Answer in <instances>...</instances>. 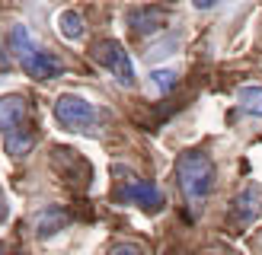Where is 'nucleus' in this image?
I'll list each match as a JSON object with an SVG mask.
<instances>
[{"label": "nucleus", "instance_id": "nucleus-5", "mask_svg": "<svg viewBox=\"0 0 262 255\" xmlns=\"http://www.w3.org/2000/svg\"><path fill=\"white\" fill-rule=\"evenodd\" d=\"M96 61H99L122 86H135V80H138V76H135V64H131V55L125 51L122 42H115V38L99 42V45H96Z\"/></svg>", "mask_w": 262, "mask_h": 255}, {"label": "nucleus", "instance_id": "nucleus-12", "mask_svg": "<svg viewBox=\"0 0 262 255\" xmlns=\"http://www.w3.org/2000/svg\"><path fill=\"white\" fill-rule=\"evenodd\" d=\"M150 83H154L157 93H169V89L176 86V73L173 70H154L150 73Z\"/></svg>", "mask_w": 262, "mask_h": 255}, {"label": "nucleus", "instance_id": "nucleus-1", "mask_svg": "<svg viewBox=\"0 0 262 255\" xmlns=\"http://www.w3.org/2000/svg\"><path fill=\"white\" fill-rule=\"evenodd\" d=\"M0 134H4V147H7L10 157H23L35 144L32 109L19 93L0 96Z\"/></svg>", "mask_w": 262, "mask_h": 255}, {"label": "nucleus", "instance_id": "nucleus-16", "mask_svg": "<svg viewBox=\"0 0 262 255\" xmlns=\"http://www.w3.org/2000/svg\"><path fill=\"white\" fill-rule=\"evenodd\" d=\"M4 70H7V58H4V51H0V76H4Z\"/></svg>", "mask_w": 262, "mask_h": 255}, {"label": "nucleus", "instance_id": "nucleus-6", "mask_svg": "<svg viewBox=\"0 0 262 255\" xmlns=\"http://www.w3.org/2000/svg\"><path fill=\"white\" fill-rule=\"evenodd\" d=\"M119 201L135 204V208L147 211V214H160V211H163V204H166L163 191L157 188L154 182H144V178H135V175L122 182V188H119Z\"/></svg>", "mask_w": 262, "mask_h": 255}, {"label": "nucleus", "instance_id": "nucleus-13", "mask_svg": "<svg viewBox=\"0 0 262 255\" xmlns=\"http://www.w3.org/2000/svg\"><path fill=\"white\" fill-rule=\"evenodd\" d=\"M106 255H150L147 249L141 246V242H131V239H122V242H115V246L106 252Z\"/></svg>", "mask_w": 262, "mask_h": 255}, {"label": "nucleus", "instance_id": "nucleus-15", "mask_svg": "<svg viewBox=\"0 0 262 255\" xmlns=\"http://www.w3.org/2000/svg\"><path fill=\"white\" fill-rule=\"evenodd\" d=\"M192 4H195V7H199V10H211V7L217 4V0H192Z\"/></svg>", "mask_w": 262, "mask_h": 255}, {"label": "nucleus", "instance_id": "nucleus-11", "mask_svg": "<svg viewBox=\"0 0 262 255\" xmlns=\"http://www.w3.org/2000/svg\"><path fill=\"white\" fill-rule=\"evenodd\" d=\"M58 26H61V35L71 38V42H77V38L83 35V29H86V26H83V16H80L77 10H64L61 16H58Z\"/></svg>", "mask_w": 262, "mask_h": 255}, {"label": "nucleus", "instance_id": "nucleus-4", "mask_svg": "<svg viewBox=\"0 0 262 255\" xmlns=\"http://www.w3.org/2000/svg\"><path fill=\"white\" fill-rule=\"evenodd\" d=\"M55 118H58L61 128H68V131H93L96 121H99V112L90 99L64 93V96L55 99Z\"/></svg>", "mask_w": 262, "mask_h": 255}, {"label": "nucleus", "instance_id": "nucleus-10", "mask_svg": "<svg viewBox=\"0 0 262 255\" xmlns=\"http://www.w3.org/2000/svg\"><path fill=\"white\" fill-rule=\"evenodd\" d=\"M237 102L246 115L262 118V86H240L237 89Z\"/></svg>", "mask_w": 262, "mask_h": 255}, {"label": "nucleus", "instance_id": "nucleus-14", "mask_svg": "<svg viewBox=\"0 0 262 255\" xmlns=\"http://www.w3.org/2000/svg\"><path fill=\"white\" fill-rule=\"evenodd\" d=\"M7 214H10V208H7V198H4V191H0V223L7 220Z\"/></svg>", "mask_w": 262, "mask_h": 255}, {"label": "nucleus", "instance_id": "nucleus-8", "mask_svg": "<svg viewBox=\"0 0 262 255\" xmlns=\"http://www.w3.org/2000/svg\"><path fill=\"white\" fill-rule=\"evenodd\" d=\"M169 19L166 10H157V7H144V10H131L128 13V22L138 35H147V32H157L163 29V22Z\"/></svg>", "mask_w": 262, "mask_h": 255}, {"label": "nucleus", "instance_id": "nucleus-2", "mask_svg": "<svg viewBox=\"0 0 262 255\" xmlns=\"http://www.w3.org/2000/svg\"><path fill=\"white\" fill-rule=\"evenodd\" d=\"M176 182L182 198L189 201L192 214L202 208V201L214 191V163L205 150H186L176 160Z\"/></svg>", "mask_w": 262, "mask_h": 255}, {"label": "nucleus", "instance_id": "nucleus-3", "mask_svg": "<svg viewBox=\"0 0 262 255\" xmlns=\"http://www.w3.org/2000/svg\"><path fill=\"white\" fill-rule=\"evenodd\" d=\"M10 51H13V58L19 61V67L29 76H35V80H55V76L64 73V61L55 58L51 51L38 48L26 26H13V32H10Z\"/></svg>", "mask_w": 262, "mask_h": 255}, {"label": "nucleus", "instance_id": "nucleus-9", "mask_svg": "<svg viewBox=\"0 0 262 255\" xmlns=\"http://www.w3.org/2000/svg\"><path fill=\"white\" fill-rule=\"evenodd\" d=\"M68 220L71 217L64 214V211H55V208H48V211H42V217H38V223H35V230H38V236H51V233H58L61 226H68Z\"/></svg>", "mask_w": 262, "mask_h": 255}, {"label": "nucleus", "instance_id": "nucleus-7", "mask_svg": "<svg viewBox=\"0 0 262 255\" xmlns=\"http://www.w3.org/2000/svg\"><path fill=\"white\" fill-rule=\"evenodd\" d=\"M262 214V188L259 185H246L237 198H233V208H230V223L237 230H246L259 220Z\"/></svg>", "mask_w": 262, "mask_h": 255}]
</instances>
